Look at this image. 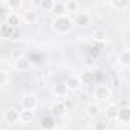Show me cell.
<instances>
[{"instance_id":"obj_1","label":"cell","mask_w":130,"mask_h":130,"mask_svg":"<svg viewBox=\"0 0 130 130\" xmlns=\"http://www.w3.org/2000/svg\"><path fill=\"white\" fill-rule=\"evenodd\" d=\"M74 28V22L71 17L68 15H63V17H55L54 22H52V29L57 32V34H68L71 32Z\"/></svg>"},{"instance_id":"obj_2","label":"cell","mask_w":130,"mask_h":130,"mask_svg":"<svg viewBox=\"0 0 130 130\" xmlns=\"http://www.w3.org/2000/svg\"><path fill=\"white\" fill-rule=\"evenodd\" d=\"M66 113H68V107L63 101H57L51 106V115L55 118H63L66 116Z\"/></svg>"},{"instance_id":"obj_3","label":"cell","mask_w":130,"mask_h":130,"mask_svg":"<svg viewBox=\"0 0 130 130\" xmlns=\"http://www.w3.org/2000/svg\"><path fill=\"white\" fill-rule=\"evenodd\" d=\"M37 104H38L37 96L32 95V93H28V95H25L22 98V107L25 110H35L37 109Z\"/></svg>"},{"instance_id":"obj_4","label":"cell","mask_w":130,"mask_h":130,"mask_svg":"<svg viewBox=\"0 0 130 130\" xmlns=\"http://www.w3.org/2000/svg\"><path fill=\"white\" fill-rule=\"evenodd\" d=\"M72 22H74V26H87L90 23V15L87 12L81 11V12L75 14V17L72 19Z\"/></svg>"},{"instance_id":"obj_5","label":"cell","mask_w":130,"mask_h":130,"mask_svg":"<svg viewBox=\"0 0 130 130\" xmlns=\"http://www.w3.org/2000/svg\"><path fill=\"white\" fill-rule=\"evenodd\" d=\"M93 96L100 101H106L110 98V89L107 86H96L93 89Z\"/></svg>"},{"instance_id":"obj_6","label":"cell","mask_w":130,"mask_h":130,"mask_svg":"<svg viewBox=\"0 0 130 130\" xmlns=\"http://www.w3.org/2000/svg\"><path fill=\"white\" fill-rule=\"evenodd\" d=\"M14 68L17 69V71H20V72H26V71H29L31 69V60L28 58V57H19L17 60H15V63H14Z\"/></svg>"},{"instance_id":"obj_7","label":"cell","mask_w":130,"mask_h":130,"mask_svg":"<svg viewBox=\"0 0 130 130\" xmlns=\"http://www.w3.org/2000/svg\"><path fill=\"white\" fill-rule=\"evenodd\" d=\"M66 87H68V90L69 92H77V90H80L81 89V81H80V78L77 77V75H71L68 80H66Z\"/></svg>"},{"instance_id":"obj_8","label":"cell","mask_w":130,"mask_h":130,"mask_svg":"<svg viewBox=\"0 0 130 130\" xmlns=\"http://www.w3.org/2000/svg\"><path fill=\"white\" fill-rule=\"evenodd\" d=\"M22 20H23L26 25H34V23H37V20H38V12H37L35 9H26V11L23 12V15H22Z\"/></svg>"},{"instance_id":"obj_9","label":"cell","mask_w":130,"mask_h":130,"mask_svg":"<svg viewBox=\"0 0 130 130\" xmlns=\"http://www.w3.org/2000/svg\"><path fill=\"white\" fill-rule=\"evenodd\" d=\"M19 110L17 109H8L5 113H3V119L6 124H17L19 122Z\"/></svg>"},{"instance_id":"obj_10","label":"cell","mask_w":130,"mask_h":130,"mask_svg":"<svg viewBox=\"0 0 130 130\" xmlns=\"http://www.w3.org/2000/svg\"><path fill=\"white\" fill-rule=\"evenodd\" d=\"M116 119L119 122H128L130 121V107L128 106H124V107H118V115H116Z\"/></svg>"},{"instance_id":"obj_11","label":"cell","mask_w":130,"mask_h":130,"mask_svg":"<svg viewBox=\"0 0 130 130\" xmlns=\"http://www.w3.org/2000/svg\"><path fill=\"white\" fill-rule=\"evenodd\" d=\"M20 115H19V121L20 122H23V124H29V122H32L34 121V116H35V113H34V110H20L19 112Z\"/></svg>"},{"instance_id":"obj_12","label":"cell","mask_w":130,"mask_h":130,"mask_svg":"<svg viewBox=\"0 0 130 130\" xmlns=\"http://www.w3.org/2000/svg\"><path fill=\"white\" fill-rule=\"evenodd\" d=\"M78 78H80L81 84L89 86V84H93V81H95V74H93V72H90V71H83V72H81V75H80Z\"/></svg>"},{"instance_id":"obj_13","label":"cell","mask_w":130,"mask_h":130,"mask_svg":"<svg viewBox=\"0 0 130 130\" xmlns=\"http://www.w3.org/2000/svg\"><path fill=\"white\" fill-rule=\"evenodd\" d=\"M109 6H112L115 11H124L130 6V3L127 0H109Z\"/></svg>"},{"instance_id":"obj_14","label":"cell","mask_w":130,"mask_h":130,"mask_svg":"<svg viewBox=\"0 0 130 130\" xmlns=\"http://www.w3.org/2000/svg\"><path fill=\"white\" fill-rule=\"evenodd\" d=\"M118 63L121 64V66H124V68L130 66V51H128V49H124V51L119 52V55H118Z\"/></svg>"},{"instance_id":"obj_15","label":"cell","mask_w":130,"mask_h":130,"mask_svg":"<svg viewBox=\"0 0 130 130\" xmlns=\"http://www.w3.org/2000/svg\"><path fill=\"white\" fill-rule=\"evenodd\" d=\"M20 22H22V17H20L17 12H9L8 17H6V22H5V23L9 25V26H12V28H19Z\"/></svg>"},{"instance_id":"obj_16","label":"cell","mask_w":130,"mask_h":130,"mask_svg":"<svg viewBox=\"0 0 130 130\" xmlns=\"http://www.w3.org/2000/svg\"><path fill=\"white\" fill-rule=\"evenodd\" d=\"M40 127L43 130H54L55 128V119H54V116H44V118H41Z\"/></svg>"},{"instance_id":"obj_17","label":"cell","mask_w":130,"mask_h":130,"mask_svg":"<svg viewBox=\"0 0 130 130\" xmlns=\"http://www.w3.org/2000/svg\"><path fill=\"white\" fill-rule=\"evenodd\" d=\"M86 113H87V116H89V118H98V116H100V113H101V107H100L98 104L90 103V104L86 107Z\"/></svg>"},{"instance_id":"obj_18","label":"cell","mask_w":130,"mask_h":130,"mask_svg":"<svg viewBox=\"0 0 130 130\" xmlns=\"http://www.w3.org/2000/svg\"><path fill=\"white\" fill-rule=\"evenodd\" d=\"M64 9L69 14H77L80 12V3L75 0H69V2H64Z\"/></svg>"},{"instance_id":"obj_19","label":"cell","mask_w":130,"mask_h":130,"mask_svg":"<svg viewBox=\"0 0 130 130\" xmlns=\"http://www.w3.org/2000/svg\"><path fill=\"white\" fill-rule=\"evenodd\" d=\"M57 17H63L66 15V9H64V2H54V6H52V11Z\"/></svg>"},{"instance_id":"obj_20","label":"cell","mask_w":130,"mask_h":130,"mask_svg":"<svg viewBox=\"0 0 130 130\" xmlns=\"http://www.w3.org/2000/svg\"><path fill=\"white\" fill-rule=\"evenodd\" d=\"M52 92H54L57 96H66V95L69 93V90H68V87H66V84H64V83H57V84L54 86Z\"/></svg>"},{"instance_id":"obj_21","label":"cell","mask_w":130,"mask_h":130,"mask_svg":"<svg viewBox=\"0 0 130 130\" xmlns=\"http://www.w3.org/2000/svg\"><path fill=\"white\" fill-rule=\"evenodd\" d=\"M14 29H15V28L9 26V25H6V23L0 25V37H2V38H11Z\"/></svg>"},{"instance_id":"obj_22","label":"cell","mask_w":130,"mask_h":130,"mask_svg":"<svg viewBox=\"0 0 130 130\" xmlns=\"http://www.w3.org/2000/svg\"><path fill=\"white\" fill-rule=\"evenodd\" d=\"M92 38H93V41H96V43H104L106 38H107V32H106L104 29H95V31L92 32Z\"/></svg>"},{"instance_id":"obj_23","label":"cell","mask_w":130,"mask_h":130,"mask_svg":"<svg viewBox=\"0 0 130 130\" xmlns=\"http://www.w3.org/2000/svg\"><path fill=\"white\" fill-rule=\"evenodd\" d=\"M118 115V106L116 104H109L106 107V118L107 119H116Z\"/></svg>"},{"instance_id":"obj_24","label":"cell","mask_w":130,"mask_h":130,"mask_svg":"<svg viewBox=\"0 0 130 130\" xmlns=\"http://www.w3.org/2000/svg\"><path fill=\"white\" fill-rule=\"evenodd\" d=\"M23 6L22 0H8L6 2V8L9 9V12H17V9H20Z\"/></svg>"},{"instance_id":"obj_25","label":"cell","mask_w":130,"mask_h":130,"mask_svg":"<svg viewBox=\"0 0 130 130\" xmlns=\"http://www.w3.org/2000/svg\"><path fill=\"white\" fill-rule=\"evenodd\" d=\"M52 6H54V0H43V2H40V8L46 12H51Z\"/></svg>"},{"instance_id":"obj_26","label":"cell","mask_w":130,"mask_h":130,"mask_svg":"<svg viewBox=\"0 0 130 130\" xmlns=\"http://www.w3.org/2000/svg\"><path fill=\"white\" fill-rule=\"evenodd\" d=\"M93 130H107V122L106 121H96L93 124Z\"/></svg>"},{"instance_id":"obj_27","label":"cell","mask_w":130,"mask_h":130,"mask_svg":"<svg viewBox=\"0 0 130 130\" xmlns=\"http://www.w3.org/2000/svg\"><path fill=\"white\" fill-rule=\"evenodd\" d=\"M8 83V72L0 69V86H5Z\"/></svg>"},{"instance_id":"obj_28","label":"cell","mask_w":130,"mask_h":130,"mask_svg":"<svg viewBox=\"0 0 130 130\" xmlns=\"http://www.w3.org/2000/svg\"><path fill=\"white\" fill-rule=\"evenodd\" d=\"M20 35H22V32H20V28H15V29H14V32H12V37H11V40H19V38H20Z\"/></svg>"}]
</instances>
